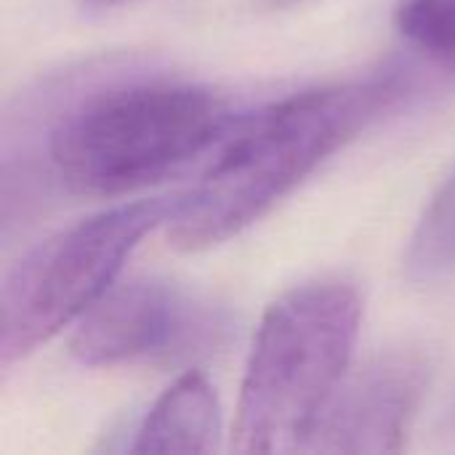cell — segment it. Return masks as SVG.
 <instances>
[{
	"mask_svg": "<svg viewBox=\"0 0 455 455\" xmlns=\"http://www.w3.org/2000/svg\"><path fill=\"white\" fill-rule=\"evenodd\" d=\"M416 83L403 67L309 88L245 115L200 184L181 195L168 240L179 251L219 245L285 200L328 157L397 109Z\"/></svg>",
	"mask_w": 455,
	"mask_h": 455,
	"instance_id": "1",
	"label": "cell"
},
{
	"mask_svg": "<svg viewBox=\"0 0 455 455\" xmlns=\"http://www.w3.org/2000/svg\"><path fill=\"white\" fill-rule=\"evenodd\" d=\"M243 117L227 96L200 83L171 77L115 83L56 117L48 131V163L64 189L117 197L224 141Z\"/></svg>",
	"mask_w": 455,
	"mask_h": 455,
	"instance_id": "2",
	"label": "cell"
},
{
	"mask_svg": "<svg viewBox=\"0 0 455 455\" xmlns=\"http://www.w3.org/2000/svg\"><path fill=\"white\" fill-rule=\"evenodd\" d=\"M363 299L352 283L315 280L264 315L245 365L232 448L304 451L341 389L360 336Z\"/></svg>",
	"mask_w": 455,
	"mask_h": 455,
	"instance_id": "3",
	"label": "cell"
},
{
	"mask_svg": "<svg viewBox=\"0 0 455 455\" xmlns=\"http://www.w3.org/2000/svg\"><path fill=\"white\" fill-rule=\"evenodd\" d=\"M181 195L123 203L88 216L37 248L5 277L0 299L3 365L24 360L104 299L125 259L168 224Z\"/></svg>",
	"mask_w": 455,
	"mask_h": 455,
	"instance_id": "4",
	"label": "cell"
},
{
	"mask_svg": "<svg viewBox=\"0 0 455 455\" xmlns=\"http://www.w3.org/2000/svg\"><path fill=\"white\" fill-rule=\"evenodd\" d=\"M232 333L229 315L168 280L112 285L72 336V355L91 368L165 365L216 352Z\"/></svg>",
	"mask_w": 455,
	"mask_h": 455,
	"instance_id": "5",
	"label": "cell"
},
{
	"mask_svg": "<svg viewBox=\"0 0 455 455\" xmlns=\"http://www.w3.org/2000/svg\"><path fill=\"white\" fill-rule=\"evenodd\" d=\"M432 363L419 349H395L344 379L304 451L397 453L429 389Z\"/></svg>",
	"mask_w": 455,
	"mask_h": 455,
	"instance_id": "6",
	"label": "cell"
},
{
	"mask_svg": "<svg viewBox=\"0 0 455 455\" xmlns=\"http://www.w3.org/2000/svg\"><path fill=\"white\" fill-rule=\"evenodd\" d=\"M221 437L216 389L200 371L176 379L144 416L131 453H211Z\"/></svg>",
	"mask_w": 455,
	"mask_h": 455,
	"instance_id": "7",
	"label": "cell"
},
{
	"mask_svg": "<svg viewBox=\"0 0 455 455\" xmlns=\"http://www.w3.org/2000/svg\"><path fill=\"white\" fill-rule=\"evenodd\" d=\"M408 280L435 285L455 277V171L424 211L405 256Z\"/></svg>",
	"mask_w": 455,
	"mask_h": 455,
	"instance_id": "8",
	"label": "cell"
},
{
	"mask_svg": "<svg viewBox=\"0 0 455 455\" xmlns=\"http://www.w3.org/2000/svg\"><path fill=\"white\" fill-rule=\"evenodd\" d=\"M395 21L419 53L455 72V0H400Z\"/></svg>",
	"mask_w": 455,
	"mask_h": 455,
	"instance_id": "9",
	"label": "cell"
},
{
	"mask_svg": "<svg viewBox=\"0 0 455 455\" xmlns=\"http://www.w3.org/2000/svg\"><path fill=\"white\" fill-rule=\"evenodd\" d=\"M80 3L88 11H107V8H117V5H125V3H136V0H80Z\"/></svg>",
	"mask_w": 455,
	"mask_h": 455,
	"instance_id": "10",
	"label": "cell"
},
{
	"mask_svg": "<svg viewBox=\"0 0 455 455\" xmlns=\"http://www.w3.org/2000/svg\"><path fill=\"white\" fill-rule=\"evenodd\" d=\"M267 8H272V11H285V8H293V5H301V3H307V0H261Z\"/></svg>",
	"mask_w": 455,
	"mask_h": 455,
	"instance_id": "11",
	"label": "cell"
}]
</instances>
